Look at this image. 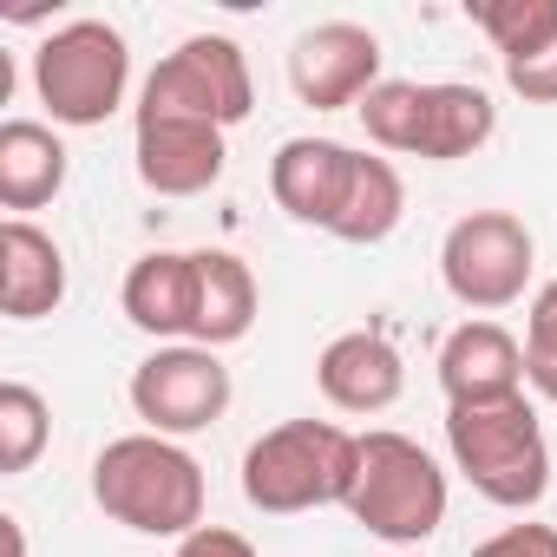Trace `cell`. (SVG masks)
<instances>
[{"label":"cell","instance_id":"6da1fadb","mask_svg":"<svg viewBox=\"0 0 557 557\" xmlns=\"http://www.w3.org/2000/svg\"><path fill=\"white\" fill-rule=\"evenodd\" d=\"M92 498L145 537H190L203 524V466L164 433H125L92 459Z\"/></svg>","mask_w":557,"mask_h":557},{"label":"cell","instance_id":"7a4b0ae2","mask_svg":"<svg viewBox=\"0 0 557 557\" xmlns=\"http://www.w3.org/2000/svg\"><path fill=\"white\" fill-rule=\"evenodd\" d=\"M355 459H361L355 433H342L329 420H283L243 453V498L275 518L315 511V505H348Z\"/></svg>","mask_w":557,"mask_h":557},{"label":"cell","instance_id":"3957f363","mask_svg":"<svg viewBox=\"0 0 557 557\" xmlns=\"http://www.w3.org/2000/svg\"><path fill=\"white\" fill-rule=\"evenodd\" d=\"M361 125L381 151L400 158H426V164H453L472 158L492 132H498V106L479 86H420V79H381L361 106Z\"/></svg>","mask_w":557,"mask_h":557},{"label":"cell","instance_id":"277c9868","mask_svg":"<svg viewBox=\"0 0 557 557\" xmlns=\"http://www.w3.org/2000/svg\"><path fill=\"white\" fill-rule=\"evenodd\" d=\"M446 446H453V466L472 479V492L505 511L537 505L550 485V446L524 394L485 400V407H446Z\"/></svg>","mask_w":557,"mask_h":557},{"label":"cell","instance_id":"5b68a950","mask_svg":"<svg viewBox=\"0 0 557 557\" xmlns=\"http://www.w3.org/2000/svg\"><path fill=\"white\" fill-rule=\"evenodd\" d=\"M348 518L387 544H420L446 524V472L407 433H361Z\"/></svg>","mask_w":557,"mask_h":557},{"label":"cell","instance_id":"8992f818","mask_svg":"<svg viewBox=\"0 0 557 557\" xmlns=\"http://www.w3.org/2000/svg\"><path fill=\"white\" fill-rule=\"evenodd\" d=\"M132 53L125 34L106 21H66L34 53V92L53 112V125H106L125 99Z\"/></svg>","mask_w":557,"mask_h":557},{"label":"cell","instance_id":"52a82bcc","mask_svg":"<svg viewBox=\"0 0 557 557\" xmlns=\"http://www.w3.org/2000/svg\"><path fill=\"white\" fill-rule=\"evenodd\" d=\"M249 106H256L249 60L223 34H197L177 53H164L158 73L138 92V112H151V119H203V125H223V132L243 125Z\"/></svg>","mask_w":557,"mask_h":557},{"label":"cell","instance_id":"ba28073f","mask_svg":"<svg viewBox=\"0 0 557 557\" xmlns=\"http://www.w3.org/2000/svg\"><path fill=\"white\" fill-rule=\"evenodd\" d=\"M531 230L511 216V210H472L446 230L440 243V275H446V289L453 302L492 315V309H511L531 283Z\"/></svg>","mask_w":557,"mask_h":557},{"label":"cell","instance_id":"9c48e42d","mask_svg":"<svg viewBox=\"0 0 557 557\" xmlns=\"http://www.w3.org/2000/svg\"><path fill=\"white\" fill-rule=\"evenodd\" d=\"M132 407L151 433L164 440H184V433H203L210 420H223L230 407V368L216 361V348H158L151 361H138L132 374Z\"/></svg>","mask_w":557,"mask_h":557},{"label":"cell","instance_id":"30bf717a","mask_svg":"<svg viewBox=\"0 0 557 557\" xmlns=\"http://www.w3.org/2000/svg\"><path fill=\"white\" fill-rule=\"evenodd\" d=\"M289 86L302 106L315 112H342V106H361L374 86H381V40L355 21H322L296 40L289 53Z\"/></svg>","mask_w":557,"mask_h":557},{"label":"cell","instance_id":"8fae6325","mask_svg":"<svg viewBox=\"0 0 557 557\" xmlns=\"http://www.w3.org/2000/svg\"><path fill=\"white\" fill-rule=\"evenodd\" d=\"M355 158L361 151H348L335 138H289L283 151H275V164H269V190L296 223L335 230V216H342V203L355 190Z\"/></svg>","mask_w":557,"mask_h":557},{"label":"cell","instance_id":"7c38bea8","mask_svg":"<svg viewBox=\"0 0 557 557\" xmlns=\"http://www.w3.org/2000/svg\"><path fill=\"white\" fill-rule=\"evenodd\" d=\"M223 125L203 119H151L138 112V177L158 197H197L223 177Z\"/></svg>","mask_w":557,"mask_h":557},{"label":"cell","instance_id":"4fadbf2b","mask_svg":"<svg viewBox=\"0 0 557 557\" xmlns=\"http://www.w3.org/2000/svg\"><path fill=\"white\" fill-rule=\"evenodd\" d=\"M315 381L329 394V407L342 413H387L407 387V361L387 335L374 329H355V335H335L315 361Z\"/></svg>","mask_w":557,"mask_h":557},{"label":"cell","instance_id":"5bb4252c","mask_svg":"<svg viewBox=\"0 0 557 557\" xmlns=\"http://www.w3.org/2000/svg\"><path fill=\"white\" fill-rule=\"evenodd\" d=\"M524 348L498 329V322H466L446 335L440 348V387L453 407H485V400H511L524 394Z\"/></svg>","mask_w":557,"mask_h":557},{"label":"cell","instance_id":"9a60e30c","mask_svg":"<svg viewBox=\"0 0 557 557\" xmlns=\"http://www.w3.org/2000/svg\"><path fill=\"white\" fill-rule=\"evenodd\" d=\"M66 302V256L47 230H34L27 216L0 223V309L14 322H40Z\"/></svg>","mask_w":557,"mask_h":557},{"label":"cell","instance_id":"2e32d148","mask_svg":"<svg viewBox=\"0 0 557 557\" xmlns=\"http://www.w3.org/2000/svg\"><path fill=\"white\" fill-rule=\"evenodd\" d=\"M125 315L145 335H190L197 322V256L184 249H151L125 275Z\"/></svg>","mask_w":557,"mask_h":557},{"label":"cell","instance_id":"e0dca14e","mask_svg":"<svg viewBox=\"0 0 557 557\" xmlns=\"http://www.w3.org/2000/svg\"><path fill=\"white\" fill-rule=\"evenodd\" d=\"M60 184H66V145L53 138V125H34V119L0 125V203L21 216L53 203Z\"/></svg>","mask_w":557,"mask_h":557},{"label":"cell","instance_id":"ac0fdd59","mask_svg":"<svg viewBox=\"0 0 557 557\" xmlns=\"http://www.w3.org/2000/svg\"><path fill=\"white\" fill-rule=\"evenodd\" d=\"M256 322V275L249 262H236L230 249H197V322L190 342L197 348H230L243 342Z\"/></svg>","mask_w":557,"mask_h":557},{"label":"cell","instance_id":"d6986e66","mask_svg":"<svg viewBox=\"0 0 557 557\" xmlns=\"http://www.w3.org/2000/svg\"><path fill=\"white\" fill-rule=\"evenodd\" d=\"M400 210H407L400 171L387 158H368L361 151L355 158V190H348V203H342V216H335L329 236H342V243H387L394 223H400Z\"/></svg>","mask_w":557,"mask_h":557},{"label":"cell","instance_id":"ffe728a7","mask_svg":"<svg viewBox=\"0 0 557 557\" xmlns=\"http://www.w3.org/2000/svg\"><path fill=\"white\" fill-rule=\"evenodd\" d=\"M472 27L498 47V60H531L557 40V0H479Z\"/></svg>","mask_w":557,"mask_h":557},{"label":"cell","instance_id":"44dd1931","mask_svg":"<svg viewBox=\"0 0 557 557\" xmlns=\"http://www.w3.org/2000/svg\"><path fill=\"white\" fill-rule=\"evenodd\" d=\"M47 433H53V420L34 387H21V381L0 387V472H27L40 459Z\"/></svg>","mask_w":557,"mask_h":557},{"label":"cell","instance_id":"7402d4cb","mask_svg":"<svg viewBox=\"0 0 557 557\" xmlns=\"http://www.w3.org/2000/svg\"><path fill=\"white\" fill-rule=\"evenodd\" d=\"M524 381L544 400H557V283H544L537 302H531V322H524Z\"/></svg>","mask_w":557,"mask_h":557},{"label":"cell","instance_id":"603a6c76","mask_svg":"<svg viewBox=\"0 0 557 557\" xmlns=\"http://www.w3.org/2000/svg\"><path fill=\"white\" fill-rule=\"evenodd\" d=\"M505 86L531 106H557V40L537 47L531 60H505Z\"/></svg>","mask_w":557,"mask_h":557},{"label":"cell","instance_id":"cb8c5ba5","mask_svg":"<svg viewBox=\"0 0 557 557\" xmlns=\"http://www.w3.org/2000/svg\"><path fill=\"white\" fill-rule=\"evenodd\" d=\"M472 557H557V524H511V531L485 537Z\"/></svg>","mask_w":557,"mask_h":557},{"label":"cell","instance_id":"d4e9b609","mask_svg":"<svg viewBox=\"0 0 557 557\" xmlns=\"http://www.w3.org/2000/svg\"><path fill=\"white\" fill-rule=\"evenodd\" d=\"M177 557H256V544H249L243 531H230V524H197V531L177 544Z\"/></svg>","mask_w":557,"mask_h":557}]
</instances>
